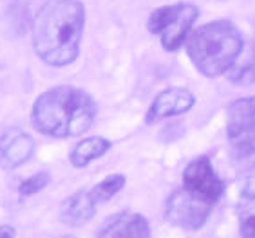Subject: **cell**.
<instances>
[{
  "label": "cell",
  "instance_id": "obj_12",
  "mask_svg": "<svg viewBox=\"0 0 255 238\" xmlns=\"http://www.w3.org/2000/svg\"><path fill=\"white\" fill-rule=\"evenodd\" d=\"M237 219L241 237L255 238V175L243 180L237 200Z\"/></svg>",
  "mask_w": 255,
  "mask_h": 238
},
{
  "label": "cell",
  "instance_id": "obj_17",
  "mask_svg": "<svg viewBox=\"0 0 255 238\" xmlns=\"http://www.w3.org/2000/svg\"><path fill=\"white\" fill-rule=\"evenodd\" d=\"M16 237V229L9 224H4L0 226V238H15Z\"/></svg>",
  "mask_w": 255,
  "mask_h": 238
},
{
  "label": "cell",
  "instance_id": "obj_16",
  "mask_svg": "<svg viewBox=\"0 0 255 238\" xmlns=\"http://www.w3.org/2000/svg\"><path fill=\"white\" fill-rule=\"evenodd\" d=\"M49 184V173L47 171H38V173L31 175L29 179H25L18 188V193L24 197H31V195L38 193Z\"/></svg>",
  "mask_w": 255,
  "mask_h": 238
},
{
  "label": "cell",
  "instance_id": "obj_2",
  "mask_svg": "<svg viewBox=\"0 0 255 238\" xmlns=\"http://www.w3.org/2000/svg\"><path fill=\"white\" fill-rule=\"evenodd\" d=\"M96 117V103L87 92L74 87L51 88L34 101L31 121L51 137L82 136Z\"/></svg>",
  "mask_w": 255,
  "mask_h": 238
},
{
  "label": "cell",
  "instance_id": "obj_4",
  "mask_svg": "<svg viewBox=\"0 0 255 238\" xmlns=\"http://www.w3.org/2000/svg\"><path fill=\"white\" fill-rule=\"evenodd\" d=\"M226 136L232 159L239 166L255 160V97H239L228 107Z\"/></svg>",
  "mask_w": 255,
  "mask_h": 238
},
{
  "label": "cell",
  "instance_id": "obj_8",
  "mask_svg": "<svg viewBox=\"0 0 255 238\" xmlns=\"http://www.w3.org/2000/svg\"><path fill=\"white\" fill-rule=\"evenodd\" d=\"M34 152L33 137L20 130H7L0 136V168L16 170L31 159Z\"/></svg>",
  "mask_w": 255,
  "mask_h": 238
},
{
  "label": "cell",
  "instance_id": "obj_13",
  "mask_svg": "<svg viewBox=\"0 0 255 238\" xmlns=\"http://www.w3.org/2000/svg\"><path fill=\"white\" fill-rule=\"evenodd\" d=\"M111 146H113V143L102 136L87 137V139H82L78 145L74 146L73 152L69 154V160L76 170H82V168L91 164L93 160L105 156Z\"/></svg>",
  "mask_w": 255,
  "mask_h": 238
},
{
  "label": "cell",
  "instance_id": "obj_10",
  "mask_svg": "<svg viewBox=\"0 0 255 238\" xmlns=\"http://www.w3.org/2000/svg\"><path fill=\"white\" fill-rule=\"evenodd\" d=\"M96 238H150V226L141 213L122 211L103 224Z\"/></svg>",
  "mask_w": 255,
  "mask_h": 238
},
{
  "label": "cell",
  "instance_id": "obj_18",
  "mask_svg": "<svg viewBox=\"0 0 255 238\" xmlns=\"http://www.w3.org/2000/svg\"><path fill=\"white\" fill-rule=\"evenodd\" d=\"M62 238H76V237H71V235H67V237H62Z\"/></svg>",
  "mask_w": 255,
  "mask_h": 238
},
{
  "label": "cell",
  "instance_id": "obj_5",
  "mask_svg": "<svg viewBox=\"0 0 255 238\" xmlns=\"http://www.w3.org/2000/svg\"><path fill=\"white\" fill-rule=\"evenodd\" d=\"M197 7L192 4H172L163 5L154 11L148 18V29L156 34L161 45L167 51H177L185 45L192 25L197 18Z\"/></svg>",
  "mask_w": 255,
  "mask_h": 238
},
{
  "label": "cell",
  "instance_id": "obj_3",
  "mask_svg": "<svg viewBox=\"0 0 255 238\" xmlns=\"http://www.w3.org/2000/svg\"><path fill=\"white\" fill-rule=\"evenodd\" d=\"M243 36L226 20L208 22L188 34L185 47L192 64L201 74L216 78L226 74L243 51Z\"/></svg>",
  "mask_w": 255,
  "mask_h": 238
},
{
  "label": "cell",
  "instance_id": "obj_7",
  "mask_svg": "<svg viewBox=\"0 0 255 238\" xmlns=\"http://www.w3.org/2000/svg\"><path fill=\"white\" fill-rule=\"evenodd\" d=\"M183 188L208 204H216L225 193V182L216 173L210 159L201 156L194 159L183 171Z\"/></svg>",
  "mask_w": 255,
  "mask_h": 238
},
{
  "label": "cell",
  "instance_id": "obj_15",
  "mask_svg": "<svg viewBox=\"0 0 255 238\" xmlns=\"http://www.w3.org/2000/svg\"><path fill=\"white\" fill-rule=\"evenodd\" d=\"M123 186H125V177L122 173H113L94 186L93 190H91V193H93L94 200L100 204V202H107V200L113 199Z\"/></svg>",
  "mask_w": 255,
  "mask_h": 238
},
{
  "label": "cell",
  "instance_id": "obj_1",
  "mask_svg": "<svg viewBox=\"0 0 255 238\" xmlns=\"http://www.w3.org/2000/svg\"><path fill=\"white\" fill-rule=\"evenodd\" d=\"M85 9L80 0H51L33 24V45L38 58L53 67L73 64L80 53Z\"/></svg>",
  "mask_w": 255,
  "mask_h": 238
},
{
  "label": "cell",
  "instance_id": "obj_11",
  "mask_svg": "<svg viewBox=\"0 0 255 238\" xmlns=\"http://www.w3.org/2000/svg\"><path fill=\"white\" fill-rule=\"evenodd\" d=\"M96 206H98V202L94 200L91 190H80L62 202L60 220L65 226L80 228V226H84L85 222L93 219L94 213H96Z\"/></svg>",
  "mask_w": 255,
  "mask_h": 238
},
{
  "label": "cell",
  "instance_id": "obj_9",
  "mask_svg": "<svg viewBox=\"0 0 255 238\" xmlns=\"http://www.w3.org/2000/svg\"><path fill=\"white\" fill-rule=\"evenodd\" d=\"M194 103H196L194 94L190 90H187V88H167V90L157 94L156 99L152 101L147 114V123L159 121V119H165V117L181 116V114H185V112H188L194 107Z\"/></svg>",
  "mask_w": 255,
  "mask_h": 238
},
{
  "label": "cell",
  "instance_id": "obj_14",
  "mask_svg": "<svg viewBox=\"0 0 255 238\" xmlns=\"http://www.w3.org/2000/svg\"><path fill=\"white\" fill-rule=\"evenodd\" d=\"M226 78L237 87H250L255 83V47H245L239 53L237 60L226 71Z\"/></svg>",
  "mask_w": 255,
  "mask_h": 238
},
{
  "label": "cell",
  "instance_id": "obj_6",
  "mask_svg": "<svg viewBox=\"0 0 255 238\" xmlns=\"http://www.w3.org/2000/svg\"><path fill=\"white\" fill-rule=\"evenodd\" d=\"M212 208H214L212 204L197 199L192 193H188L185 188H181V190L174 191L167 199L165 217L172 226L196 231L206 224L212 213Z\"/></svg>",
  "mask_w": 255,
  "mask_h": 238
}]
</instances>
